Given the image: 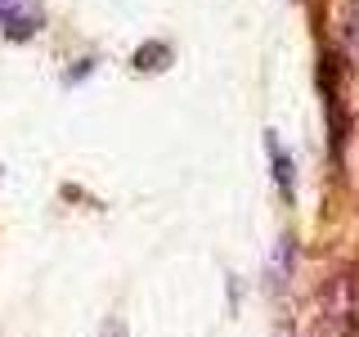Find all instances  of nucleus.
Returning <instances> with one entry per match:
<instances>
[{
  "label": "nucleus",
  "instance_id": "1",
  "mask_svg": "<svg viewBox=\"0 0 359 337\" xmlns=\"http://www.w3.org/2000/svg\"><path fill=\"white\" fill-rule=\"evenodd\" d=\"M0 32L9 41H32L41 32V5L36 0H0Z\"/></svg>",
  "mask_w": 359,
  "mask_h": 337
},
{
  "label": "nucleus",
  "instance_id": "2",
  "mask_svg": "<svg viewBox=\"0 0 359 337\" xmlns=\"http://www.w3.org/2000/svg\"><path fill=\"white\" fill-rule=\"evenodd\" d=\"M265 153H269V176H274L278 194H283V202H292L297 198V171H292V157L274 131H265Z\"/></svg>",
  "mask_w": 359,
  "mask_h": 337
},
{
  "label": "nucleus",
  "instance_id": "3",
  "mask_svg": "<svg viewBox=\"0 0 359 337\" xmlns=\"http://www.w3.org/2000/svg\"><path fill=\"white\" fill-rule=\"evenodd\" d=\"M292 265H297V243H292V239H278L274 252H269V288H287Z\"/></svg>",
  "mask_w": 359,
  "mask_h": 337
},
{
  "label": "nucleus",
  "instance_id": "4",
  "mask_svg": "<svg viewBox=\"0 0 359 337\" xmlns=\"http://www.w3.org/2000/svg\"><path fill=\"white\" fill-rule=\"evenodd\" d=\"M130 67H135V72H166V67H171V45L144 41L140 50L130 54Z\"/></svg>",
  "mask_w": 359,
  "mask_h": 337
},
{
  "label": "nucleus",
  "instance_id": "5",
  "mask_svg": "<svg viewBox=\"0 0 359 337\" xmlns=\"http://www.w3.org/2000/svg\"><path fill=\"white\" fill-rule=\"evenodd\" d=\"M99 337H130V329H126V319H121V315H108V319L99 324Z\"/></svg>",
  "mask_w": 359,
  "mask_h": 337
}]
</instances>
